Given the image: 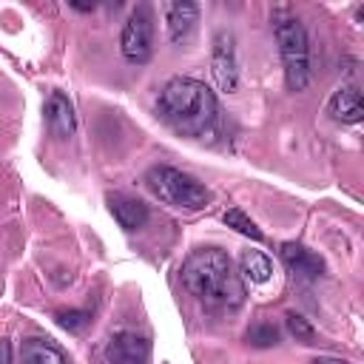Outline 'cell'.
Returning a JSON list of instances; mask_svg holds the SVG:
<instances>
[{
    "mask_svg": "<svg viewBox=\"0 0 364 364\" xmlns=\"http://www.w3.org/2000/svg\"><path fill=\"white\" fill-rule=\"evenodd\" d=\"M88 321H91V316L85 310H60L57 313V324L63 330H68V333H80Z\"/></svg>",
    "mask_w": 364,
    "mask_h": 364,
    "instance_id": "ac0fdd59",
    "label": "cell"
},
{
    "mask_svg": "<svg viewBox=\"0 0 364 364\" xmlns=\"http://www.w3.org/2000/svg\"><path fill=\"white\" fill-rule=\"evenodd\" d=\"M20 364H68L65 355L46 338H28L20 350Z\"/></svg>",
    "mask_w": 364,
    "mask_h": 364,
    "instance_id": "5bb4252c",
    "label": "cell"
},
{
    "mask_svg": "<svg viewBox=\"0 0 364 364\" xmlns=\"http://www.w3.org/2000/svg\"><path fill=\"white\" fill-rule=\"evenodd\" d=\"M247 344L250 347H273L279 344V330L270 324V321H256L250 330H247Z\"/></svg>",
    "mask_w": 364,
    "mask_h": 364,
    "instance_id": "2e32d148",
    "label": "cell"
},
{
    "mask_svg": "<svg viewBox=\"0 0 364 364\" xmlns=\"http://www.w3.org/2000/svg\"><path fill=\"white\" fill-rule=\"evenodd\" d=\"M279 256H282L284 267H287L293 276H299V279H318V276L324 273L321 256L313 253L310 247L299 245V242H284V245L279 247Z\"/></svg>",
    "mask_w": 364,
    "mask_h": 364,
    "instance_id": "ba28073f",
    "label": "cell"
},
{
    "mask_svg": "<svg viewBox=\"0 0 364 364\" xmlns=\"http://www.w3.org/2000/svg\"><path fill=\"white\" fill-rule=\"evenodd\" d=\"M71 6L80 9V11H91V9H94V6H88V3H71Z\"/></svg>",
    "mask_w": 364,
    "mask_h": 364,
    "instance_id": "44dd1931",
    "label": "cell"
},
{
    "mask_svg": "<svg viewBox=\"0 0 364 364\" xmlns=\"http://www.w3.org/2000/svg\"><path fill=\"white\" fill-rule=\"evenodd\" d=\"M273 34H276L282 65H284V82L290 91H301L310 82V46H307L304 26L287 17L276 23Z\"/></svg>",
    "mask_w": 364,
    "mask_h": 364,
    "instance_id": "277c9868",
    "label": "cell"
},
{
    "mask_svg": "<svg viewBox=\"0 0 364 364\" xmlns=\"http://www.w3.org/2000/svg\"><path fill=\"white\" fill-rule=\"evenodd\" d=\"M108 208H111L114 219L119 222V228H125V230H136L148 222V208L134 196L114 193V196H108Z\"/></svg>",
    "mask_w": 364,
    "mask_h": 364,
    "instance_id": "7c38bea8",
    "label": "cell"
},
{
    "mask_svg": "<svg viewBox=\"0 0 364 364\" xmlns=\"http://www.w3.org/2000/svg\"><path fill=\"white\" fill-rule=\"evenodd\" d=\"M327 114L333 119H338V122H347V125L361 122L364 102H361L358 85H341V88H336L333 97H330V102H327Z\"/></svg>",
    "mask_w": 364,
    "mask_h": 364,
    "instance_id": "9c48e42d",
    "label": "cell"
},
{
    "mask_svg": "<svg viewBox=\"0 0 364 364\" xmlns=\"http://www.w3.org/2000/svg\"><path fill=\"white\" fill-rule=\"evenodd\" d=\"M182 282L205 307H239L245 301V282L219 247L193 250L182 264Z\"/></svg>",
    "mask_w": 364,
    "mask_h": 364,
    "instance_id": "6da1fadb",
    "label": "cell"
},
{
    "mask_svg": "<svg viewBox=\"0 0 364 364\" xmlns=\"http://www.w3.org/2000/svg\"><path fill=\"white\" fill-rule=\"evenodd\" d=\"M0 364H11V341L0 338Z\"/></svg>",
    "mask_w": 364,
    "mask_h": 364,
    "instance_id": "d6986e66",
    "label": "cell"
},
{
    "mask_svg": "<svg viewBox=\"0 0 364 364\" xmlns=\"http://www.w3.org/2000/svg\"><path fill=\"white\" fill-rule=\"evenodd\" d=\"M210 74H213L219 91H228V94L236 91V85H239V65H236V48H233V34L230 31H219L213 37Z\"/></svg>",
    "mask_w": 364,
    "mask_h": 364,
    "instance_id": "8992f818",
    "label": "cell"
},
{
    "mask_svg": "<svg viewBox=\"0 0 364 364\" xmlns=\"http://www.w3.org/2000/svg\"><path fill=\"white\" fill-rule=\"evenodd\" d=\"M145 182L151 188V193L173 208H185V210H199L210 202V193L202 182H196L191 173H182L176 168L168 165H154L145 173Z\"/></svg>",
    "mask_w": 364,
    "mask_h": 364,
    "instance_id": "3957f363",
    "label": "cell"
},
{
    "mask_svg": "<svg viewBox=\"0 0 364 364\" xmlns=\"http://www.w3.org/2000/svg\"><path fill=\"white\" fill-rule=\"evenodd\" d=\"M222 222H225L228 228H233L236 233H242V236L253 239V242H262V239H264V233L259 230V225H256L253 219H247V213H245L242 208H230V210H225Z\"/></svg>",
    "mask_w": 364,
    "mask_h": 364,
    "instance_id": "9a60e30c",
    "label": "cell"
},
{
    "mask_svg": "<svg viewBox=\"0 0 364 364\" xmlns=\"http://www.w3.org/2000/svg\"><path fill=\"white\" fill-rule=\"evenodd\" d=\"M196 17H199V6L196 3H168V9H165L168 40L171 43H182L191 34Z\"/></svg>",
    "mask_w": 364,
    "mask_h": 364,
    "instance_id": "8fae6325",
    "label": "cell"
},
{
    "mask_svg": "<svg viewBox=\"0 0 364 364\" xmlns=\"http://www.w3.org/2000/svg\"><path fill=\"white\" fill-rule=\"evenodd\" d=\"M284 324H287V330H290V336H293L296 341H301V344H313L316 330H313V324H310L304 316H299V313H287V316H284Z\"/></svg>",
    "mask_w": 364,
    "mask_h": 364,
    "instance_id": "e0dca14e",
    "label": "cell"
},
{
    "mask_svg": "<svg viewBox=\"0 0 364 364\" xmlns=\"http://www.w3.org/2000/svg\"><path fill=\"white\" fill-rule=\"evenodd\" d=\"M105 355H108L111 364H145L148 355H151V344H148L145 336H136L131 330H122V333H117L108 341Z\"/></svg>",
    "mask_w": 364,
    "mask_h": 364,
    "instance_id": "52a82bcc",
    "label": "cell"
},
{
    "mask_svg": "<svg viewBox=\"0 0 364 364\" xmlns=\"http://www.w3.org/2000/svg\"><path fill=\"white\" fill-rule=\"evenodd\" d=\"M159 114L188 136H208L216 122V97L199 80L173 77L159 91Z\"/></svg>",
    "mask_w": 364,
    "mask_h": 364,
    "instance_id": "7a4b0ae2",
    "label": "cell"
},
{
    "mask_svg": "<svg viewBox=\"0 0 364 364\" xmlns=\"http://www.w3.org/2000/svg\"><path fill=\"white\" fill-rule=\"evenodd\" d=\"M239 273L250 284H264L273 276V262L262 250H245L239 256Z\"/></svg>",
    "mask_w": 364,
    "mask_h": 364,
    "instance_id": "4fadbf2b",
    "label": "cell"
},
{
    "mask_svg": "<svg viewBox=\"0 0 364 364\" xmlns=\"http://www.w3.org/2000/svg\"><path fill=\"white\" fill-rule=\"evenodd\" d=\"M46 122H48L51 134L60 136V139H68V136L74 134V128H77L74 108H71L68 97H63L60 91H54V94L48 97V102H46Z\"/></svg>",
    "mask_w": 364,
    "mask_h": 364,
    "instance_id": "30bf717a",
    "label": "cell"
},
{
    "mask_svg": "<svg viewBox=\"0 0 364 364\" xmlns=\"http://www.w3.org/2000/svg\"><path fill=\"white\" fill-rule=\"evenodd\" d=\"M154 43V14H151V6H136L125 26H122V34H119V51L128 63H145L151 57V46Z\"/></svg>",
    "mask_w": 364,
    "mask_h": 364,
    "instance_id": "5b68a950",
    "label": "cell"
},
{
    "mask_svg": "<svg viewBox=\"0 0 364 364\" xmlns=\"http://www.w3.org/2000/svg\"><path fill=\"white\" fill-rule=\"evenodd\" d=\"M313 364H353V361H341V358H330V355H321V358H316Z\"/></svg>",
    "mask_w": 364,
    "mask_h": 364,
    "instance_id": "ffe728a7",
    "label": "cell"
}]
</instances>
